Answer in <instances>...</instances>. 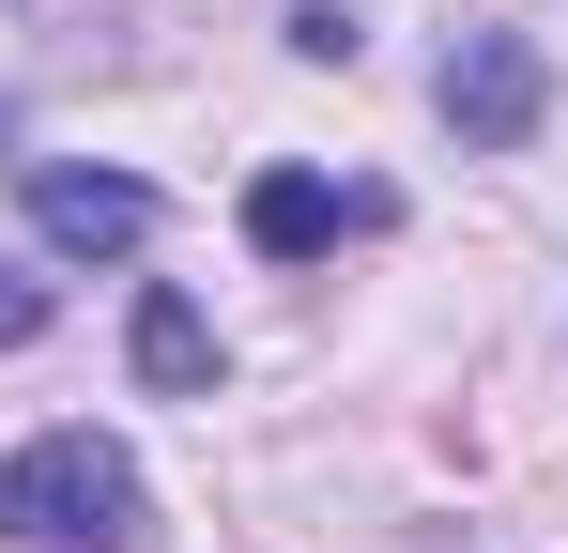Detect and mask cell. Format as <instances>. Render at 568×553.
Returning <instances> with one entry per match:
<instances>
[{"mask_svg": "<svg viewBox=\"0 0 568 553\" xmlns=\"http://www.w3.org/2000/svg\"><path fill=\"white\" fill-rule=\"evenodd\" d=\"M0 539L16 553H123L139 539V461L108 431H31L0 461Z\"/></svg>", "mask_w": 568, "mask_h": 553, "instance_id": "6da1fadb", "label": "cell"}, {"mask_svg": "<svg viewBox=\"0 0 568 553\" xmlns=\"http://www.w3.org/2000/svg\"><path fill=\"white\" fill-rule=\"evenodd\" d=\"M538 108H554V78H538L523 31H462V47H446V123H462V154H523Z\"/></svg>", "mask_w": 568, "mask_h": 553, "instance_id": "7a4b0ae2", "label": "cell"}, {"mask_svg": "<svg viewBox=\"0 0 568 553\" xmlns=\"http://www.w3.org/2000/svg\"><path fill=\"white\" fill-rule=\"evenodd\" d=\"M31 231L78 247V262H123V247L154 231V184L139 170H31Z\"/></svg>", "mask_w": 568, "mask_h": 553, "instance_id": "3957f363", "label": "cell"}, {"mask_svg": "<svg viewBox=\"0 0 568 553\" xmlns=\"http://www.w3.org/2000/svg\"><path fill=\"white\" fill-rule=\"evenodd\" d=\"M338 231H384V184H323V170H262L246 184V247L262 262H307Z\"/></svg>", "mask_w": 568, "mask_h": 553, "instance_id": "277c9868", "label": "cell"}, {"mask_svg": "<svg viewBox=\"0 0 568 553\" xmlns=\"http://www.w3.org/2000/svg\"><path fill=\"white\" fill-rule=\"evenodd\" d=\"M139 384H170V400L215 384V323H200L185 292H139Z\"/></svg>", "mask_w": 568, "mask_h": 553, "instance_id": "5b68a950", "label": "cell"}, {"mask_svg": "<svg viewBox=\"0 0 568 553\" xmlns=\"http://www.w3.org/2000/svg\"><path fill=\"white\" fill-rule=\"evenodd\" d=\"M0 339H47V276H0Z\"/></svg>", "mask_w": 568, "mask_h": 553, "instance_id": "8992f818", "label": "cell"}]
</instances>
